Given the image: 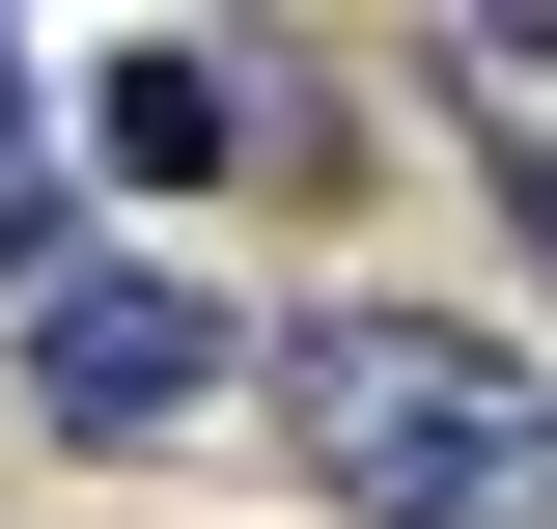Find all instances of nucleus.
Returning a JSON list of instances; mask_svg holds the SVG:
<instances>
[{"instance_id":"f03ea898","label":"nucleus","mask_w":557,"mask_h":529,"mask_svg":"<svg viewBox=\"0 0 557 529\" xmlns=\"http://www.w3.org/2000/svg\"><path fill=\"white\" fill-rule=\"evenodd\" d=\"M196 391H223V279L84 251L57 307H28V418H57V446H139V418H196Z\"/></svg>"},{"instance_id":"f257e3e1","label":"nucleus","mask_w":557,"mask_h":529,"mask_svg":"<svg viewBox=\"0 0 557 529\" xmlns=\"http://www.w3.org/2000/svg\"><path fill=\"white\" fill-rule=\"evenodd\" d=\"M278 418H307L335 529H557V391L502 334H446V307H307Z\"/></svg>"},{"instance_id":"39448f33","label":"nucleus","mask_w":557,"mask_h":529,"mask_svg":"<svg viewBox=\"0 0 557 529\" xmlns=\"http://www.w3.org/2000/svg\"><path fill=\"white\" fill-rule=\"evenodd\" d=\"M0 112H28V28H0Z\"/></svg>"},{"instance_id":"7ed1b4c3","label":"nucleus","mask_w":557,"mask_h":529,"mask_svg":"<svg viewBox=\"0 0 557 529\" xmlns=\"http://www.w3.org/2000/svg\"><path fill=\"white\" fill-rule=\"evenodd\" d=\"M84 112H112V168H223V139H251V112H223V57H196V28H139V57L84 84Z\"/></svg>"},{"instance_id":"20e7f679","label":"nucleus","mask_w":557,"mask_h":529,"mask_svg":"<svg viewBox=\"0 0 557 529\" xmlns=\"http://www.w3.org/2000/svg\"><path fill=\"white\" fill-rule=\"evenodd\" d=\"M502 196H530V251H557V112H502Z\"/></svg>"}]
</instances>
